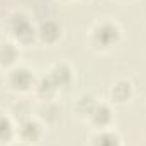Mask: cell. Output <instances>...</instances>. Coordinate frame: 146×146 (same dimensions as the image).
Instances as JSON below:
<instances>
[{
	"label": "cell",
	"instance_id": "cell-6",
	"mask_svg": "<svg viewBox=\"0 0 146 146\" xmlns=\"http://www.w3.org/2000/svg\"><path fill=\"white\" fill-rule=\"evenodd\" d=\"M46 73L49 75V78L53 80V83L56 85L60 94L68 90L73 85V82H75V70L65 61H58V63L51 65L46 70Z\"/></svg>",
	"mask_w": 146,
	"mask_h": 146
},
{
	"label": "cell",
	"instance_id": "cell-10",
	"mask_svg": "<svg viewBox=\"0 0 146 146\" xmlns=\"http://www.w3.org/2000/svg\"><path fill=\"white\" fill-rule=\"evenodd\" d=\"M34 95L39 100H54L56 95L60 94L56 85L53 83V80L49 78V75L44 72L41 75H37L36 78V85H34Z\"/></svg>",
	"mask_w": 146,
	"mask_h": 146
},
{
	"label": "cell",
	"instance_id": "cell-18",
	"mask_svg": "<svg viewBox=\"0 0 146 146\" xmlns=\"http://www.w3.org/2000/svg\"><path fill=\"white\" fill-rule=\"evenodd\" d=\"M0 31H2V24H0Z\"/></svg>",
	"mask_w": 146,
	"mask_h": 146
},
{
	"label": "cell",
	"instance_id": "cell-3",
	"mask_svg": "<svg viewBox=\"0 0 146 146\" xmlns=\"http://www.w3.org/2000/svg\"><path fill=\"white\" fill-rule=\"evenodd\" d=\"M37 75L33 68H29L27 65H15L14 68L7 70V76H5V83L7 87L17 94V95H26L31 94L34 90Z\"/></svg>",
	"mask_w": 146,
	"mask_h": 146
},
{
	"label": "cell",
	"instance_id": "cell-11",
	"mask_svg": "<svg viewBox=\"0 0 146 146\" xmlns=\"http://www.w3.org/2000/svg\"><path fill=\"white\" fill-rule=\"evenodd\" d=\"M19 58H21L19 44H15L14 41L0 42V68L3 70L14 68L15 65H19Z\"/></svg>",
	"mask_w": 146,
	"mask_h": 146
},
{
	"label": "cell",
	"instance_id": "cell-13",
	"mask_svg": "<svg viewBox=\"0 0 146 146\" xmlns=\"http://www.w3.org/2000/svg\"><path fill=\"white\" fill-rule=\"evenodd\" d=\"M88 146H124L122 138L114 129H104V131H94L90 136Z\"/></svg>",
	"mask_w": 146,
	"mask_h": 146
},
{
	"label": "cell",
	"instance_id": "cell-12",
	"mask_svg": "<svg viewBox=\"0 0 146 146\" xmlns=\"http://www.w3.org/2000/svg\"><path fill=\"white\" fill-rule=\"evenodd\" d=\"M15 121L5 110H0V146H9L15 141Z\"/></svg>",
	"mask_w": 146,
	"mask_h": 146
},
{
	"label": "cell",
	"instance_id": "cell-7",
	"mask_svg": "<svg viewBox=\"0 0 146 146\" xmlns=\"http://www.w3.org/2000/svg\"><path fill=\"white\" fill-rule=\"evenodd\" d=\"M134 97V87L127 78H117L109 87V100L114 106H126Z\"/></svg>",
	"mask_w": 146,
	"mask_h": 146
},
{
	"label": "cell",
	"instance_id": "cell-16",
	"mask_svg": "<svg viewBox=\"0 0 146 146\" xmlns=\"http://www.w3.org/2000/svg\"><path fill=\"white\" fill-rule=\"evenodd\" d=\"M9 146H29V145H24V143H21V141H14L12 145H9Z\"/></svg>",
	"mask_w": 146,
	"mask_h": 146
},
{
	"label": "cell",
	"instance_id": "cell-1",
	"mask_svg": "<svg viewBox=\"0 0 146 146\" xmlns=\"http://www.w3.org/2000/svg\"><path fill=\"white\" fill-rule=\"evenodd\" d=\"M121 41H122L121 26L114 21H109V19L95 22L87 36L88 46L99 53H107L110 49H114Z\"/></svg>",
	"mask_w": 146,
	"mask_h": 146
},
{
	"label": "cell",
	"instance_id": "cell-2",
	"mask_svg": "<svg viewBox=\"0 0 146 146\" xmlns=\"http://www.w3.org/2000/svg\"><path fill=\"white\" fill-rule=\"evenodd\" d=\"M5 27L10 39L19 46H33L37 41V26L22 10H14L5 21Z\"/></svg>",
	"mask_w": 146,
	"mask_h": 146
},
{
	"label": "cell",
	"instance_id": "cell-17",
	"mask_svg": "<svg viewBox=\"0 0 146 146\" xmlns=\"http://www.w3.org/2000/svg\"><path fill=\"white\" fill-rule=\"evenodd\" d=\"M117 2H133V0H117Z\"/></svg>",
	"mask_w": 146,
	"mask_h": 146
},
{
	"label": "cell",
	"instance_id": "cell-15",
	"mask_svg": "<svg viewBox=\"0 0 146 146\" xmlns=\"http://www.w3.org/2000/svg\"><path fill=\"white\" fill-rule=\"evenodd\" d=\"M9 114L12 115V119H14L15 124H17V122H22V121L33 117L34 109H33V104H31L27 99H19V100H15V102L10 106Z\"/></svg>",
	"mask_w": 146,
	"mask_h": 146
},
{
	"label": "cell",
	"instance_id": "cell-9",
	"mask_svg": "<svg viewBox=\"0 0 146 146\" xmlns=\"http://www.w3.org/2000/svg\"><path fill=\"white\" fill-rule=\"evenodd\" d=\"M36 117L44 126H53L61 121L63 110L56 100H41L39 107L36 109Z\"/></svg>",
	"mask_w": 146,
	"mask_h": 146
},
{
	"label": "cell",
	"instance_id": "cell-14",
	"mask_svg": "<svg viewBox=\"0 0 146 146\" xmlns=\"http://www.w3.org/2000/svg\"><path fill=\"white\" fill-rule=\"evenodd\" d=\"M97 102H99V100H97L92 94H82V95L75 100V104H73V112H75V115H76L78 119H82V121H87V117L90 115V112L94 110V107H95Z\"/></svg>",
	"mask_w": 146,
	"mask_h": 146
},
{
	"label": "cell",
	"instance_id": "cell-8",
	"mask_svg": "<svg viewBox=\"0 0 146 146\" xmlns=\"http://www.w3.org/2000/svg\"><path fill=\"white\" fill-rule=\"evenodd\" d=\"M63 37V26L54 19H46L37 24V41L46 46H54Z\"/></svg>",
	"mask_w": 146,
	"mask_h": 146
},
{
	"label": "cell",
	"instance_id": "cell-5",
	"mask_svg": "<svg viewBox=\"0 0 146 146\" xmlns=\"http://www.w3.org/2000/svg\"><path fill=\"white\" fill-rule=\"evenodd\" d=\"M87 122L92 126L94 131H104V129H112L114 124V110L110 102H97L90 115L87 117Z\"/></svg>",
	"mask_w": 146,
	"mask_h": 146
},
{
	"label": "cell",
	"instance_id": "cell-4",
	"mask_svg": "<svg viewBox=\"0 0 146 146\" xmlns=\"http://www.w3.org/2000/svg\"><path fill=\"white\" fill-rule=\"evenodd\" d=\"M46 134V126L37 119V117H29L22 122H17L15 127V141H21L24 145L36 146L41 143V139Z\"/></svg>",
	"mask_w": 146,
	"mask_h": 146
}]
</instances>
